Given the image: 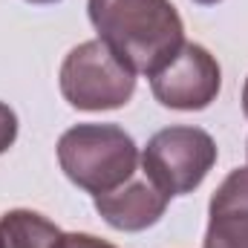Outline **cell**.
Returning a JSON list of instances; mask_svg holds the SVG:
<instances>
[{
	"instance_id": "4fadbf2b",
	"label": "cell",
	"mask_w": 248,
	"mask_h": 248,
	"mask_svg": "<svg viewBox=\"0 0 248 248\" xmlns=\"http://www.w3.org/2000/svg\"><path fill=\"white\" fill-rule=\"evenodd\" d=\"M26 3H58V0H26Z\"/></svg>"
},
{
	"instance_id": "7c38bea8",
	"label": "cell",
	"mask_w": 248,
	"mask_h": 248,
	"mask_svg": "<svg viewBox=\"0 0 248 248\" xmlns=\"http://www.w3.org/2000/svg\"><path fill=\"white\" fill-rule=\"evenodd\" d=\"M193 3H202V6H214V3H219V0H193Z\"/></svg>"
},
{
	"instance_id": "8992f818",
	"label": "cell",
	"mask_w": 248,
	"mask_h": 248,
	"mask_svg": "<svg viewBox=\"0 0 248 248\" xmlns=\"http://www.w3.org/2000/svg\"><path fill=\"white\" fill-rule=\"evenodd\" d=\"M202 248H248V168L231 170L214 190Z\"/></svg>"
},
{
	"instance_id": "5b68a950",
	"label": "cell",
	"mask_w": 248,
	"mask_h": 248,
	"mask_svg": "<svg viewBox=\"0 0 248 248\" xmlns=\"http://www.w3.org/2000/svg\"><path fill=\"white\" fill-rule=\"evenodd\" d=\"M219 87L222 69L199 44H185L173 55V61L150 78L153 98L170 110H205L211 101H217Z\"/></svg>"
},
{
	"instance_id": "ba28073f",
	"label": "cell",
	"mask_w": 248,
	"mask_h": 248,
	"mask_svg": "<svg viewBox=\"0 0 248 248\" xmlns=\"http://www.w3.org/2000/svg\"><path fill=\"white\" fill-rule=\"evenodd\" d=\"M0 248H63V231L38 211H6L0 217Z\"/></svg>"
},
{
	"instance_id": "7a4b0ae2",
	"label": "cell",
	"mask_w": 248,
	"mask_h": 248,
	"mask_svg": "<svg viewBox=\"0 0 248 248\" xmlns=\"http://www.w3.org/2000/svg\"><path fill=\"white\" fill-rule=\"evenodd\" d=\"M58 162L72 185L101 196L136 176L139 147L119 124H75L58 139Z\"/></svg>"
},
{
	"instance_id": "30bf717a",
	"label": "cell",
	"mask_w": 248,
	"mask_h": 248,
	"mask_svg": "<svg viewBox=\"0 0 248 248\" xmlns=\"http://www.w3.org/2000/svg\"><path fill=\"white\" fill-rule=\"evenodd\" d=\"M63 248H116L93 234H63Z\"/></svg>"
},
{
	"instance_id": "8fae6325",
	"label": "cell",
	"mask_w": 248,
	"mask_h": 248,
	"mask_svg": "<svg viewBox=\"0 0 248 248\" xmlns=\"http://www.w3.org/2000/svg\"><path fill=\"white\" fill-rule=\"evenodd\" d=\"M243 113L248 119V78H246V87H243Z\"/></svg>"
},
{
	"instance_id": "3957f363",
	"label": "cell",
	"mask_w": 248,
	"mask_h": 248,
	"mask_svg": "<svg viewBox=\"0 0 248 248\" xmlns=\"http://www.w3.org/2000/svg\"><path fill=\"white\" fill-rule=\"evenodd\" d=\"M61 93L75 110H119L136 93V72L104 41H87L63 58Z\"/></svg>"
},
{
	"instance_id": "52a82bcc",
	"label": "cell",
	"mask_w": 248,
	"mask_h": 248,
	"mask_svg": "<svg viewBox=\"0 0 248 248\" xmlns=\"http://www.w3.org/2000/svg\"><path fill=\"white\" fill-rule=\"evenodd\" d=\"M168 196L150 179H130L122 187L95 196V211L116 231H144L165 217Z\"/></svg>"
},
{
	"instance_id": "277c9868",
	"label": "cell",
	"mask_w": 248,
	"mask_h": 248,
	"mask_svg": "<svg viewBox=\"0 0 248 248\" xmlns=\"http://www.w3.org/2000/svg\"><path fill=\"white\" fill-rule=\"evenodd\" d=\"M214 165H217V141L205 130L182 124L159 130L141 153V168L147 179L168 199L196 190Z\"/></svg>"
},
{
	"instance_id": "6da1fadb",
	"label": "cell",
	"mask_w": 248,
	"mask_h": 248,
	"mask_svg": "<svg viewBox=\"0 0 248 248\" xmlns=\"http://www.w3.org/2000/svg\"><path fill=\"white\" fill-rule=\"evenodd\" d=\"M87 12L98 41L147 78L185 46V26L170 0H90Z\"/></svg>"
},
{
	"instance_id": "9c48e42d",
	"label": "cell",
	"mask_w": 248,
	"mask_h": 248,
	"mask_svg": "<svg viewBox=\"0 0 248 248\" xmlns=\"http://www.w3.org/2000/svg\"><path fill=\"white\" fill-rule=\"evenodd\" d=\"M15 139H17V116L9 104L0 101V156L15 144Z\"/></svg>"
}]
</instances>
